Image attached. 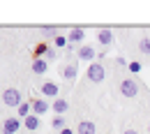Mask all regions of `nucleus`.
Here are the masks:
<instances>
[{
  "mask_svg": "<svg viewBox=\"0 0 150 134\" xmlns=\"http://www.w3.org/2000/svg\"><path fill=\"white\" fill-rule=\"evenodd\" d=\"M2 102L9 106V109H19L21 106V90H16V88H7V90H2Z\"/></svg>",
  "mask_w": 150,
  "mask_h": 134,
  "instance_id": "f257e3e1",
  "label": "nucleus"
},
{
  "mask_svg": "<svg viewBox=\"0 0 150 134\" xmlns=\"http://www.w3.org/2000/svg\"><path fill=\"white\" fill-rule=\"evenodd\" d=\"M88 81H93V83H102L104 77H106V69L102 67V62H93L90 67H88Z\"/></svg>",
  "mask_w": 150,
  "mask_h": 134,
  "instance_id": "f03ea898",
  "label": "nucleus"
},
{
  "mask_svg": "<svg viewBox=\"0 0 150 134\" xmlns=\"http://www.w3.org/2000/svg\"><path fill=\"white\" fill-rule=\"evenodd\" d=\"M120 95L122 97H136L139 95V83L134 79H122L120 81Z\"/></svg>",
  "mask_w": 150,
  "mask_h": 134,
  "instance_id": "7ed1b4c3",
  "label": "nucleus"
},
{
  "mask_svg": "<svg viewBox=\"0 0 150 134\" xmlns=\"http://www.w3.org/2000/svg\"><path fill=\"white\" fill-rule=\"evenodd\" d=\"M21 118H16V116H12V118H5V123H2V127H0V132L2 134H16L21 130Z\"/></svg>",
  "mask_w": 150,
  "mask_h": 134,
  "instance_id": "20e7f679",
  "label": "nucleus"
},
{
  "mask_svg": "<svg viewBox=\"0 0 150 134\" xmlns=\"http://www.w3.org/2000/svg\"><path fill=\"white\" fill-rule=\"evenodd\" d=\"M76 56H79V60H83V62H90L93 65L95 62V58H97V51H95L93 46H79V51H76Z\"/></svg>",
  "mask_w": 150,
  "mask_h": 134,
  "instance_id": "39448f33",
  "label": "nucleus"
},
{
  "mask_svg": "<svg viewBox=\"0 0 150 134\" xmlns=\"http://www.w3.org/2000/svg\"><path fill=\"white\" fill-rule=\"evenodd\" d=\"M39 90L44 93V97H53V99H58V93H60V88H58V83H53V81H44Z\"/></svg>",
  "mask_w": 150,
  "mask_h": 134,
  "instance_id": "423d86ee",
  "label": "nucleus"
},
{
  "mask_svg": "<svg viewBox=\"0 0 150 134\" xmlns=\"http://www.w3.org/2000/svg\"><path fill=\"white\" fill-rule=\"evenodd\" d=\"M76 134H97V125L93 120H81L76 125Z\"/></svg>",
  "mask_w": 150,
  "mask_h": 134,
  "instance_id": "0eeeda50",
  "label": "nucleus"
},
{
  "mask_svg": "<svg viewBox=\"0 0 150 134\" xmlns=\"http://www.w3.org/2000/svg\"><path fill=\"white\" fill-rule=\"evenodd\" d=\"M67 109H69V104H67L65 97H58V99H53V104H51V111H53L56 116H65Z\"/></svg>",
  "mask_w": 150,
  "mask_h": 134,
  "instance_id": "6e6552de",
  "label": "nucleus"
},
{
  "mask_svg": "<svg viewBox=\"0 0 150 134\" xmlns=\"http://www.w3.org/2000/svg\"><path fill=\"white\" fill-rule=\"evenodd\" d=\"M49 109H51V104H49L46 99H33V113H35V116H39V118H42V116L46 113Z\"/></svg>",
  "mask_w": 150,
  "mask_h": 134,
  "instance_id": "1a4fd4ad",
  "label": "nucleus"
},
{
  "mask_svg": "<svg viewBox=\"0 0 150 134\" xmlns=\"http://www.w3.org/2000/svg\"><path fill=\"white\" fill-rule=\"evenodd\" d=\"M97 42H99L102 46H109V44H113V33L109 30V28H102V30L97 33Z\"/></svg>",
  "mask_w": 150,
  "mask_h": 134,
  "instance_id": "9d476101",
  "label": "nucleus"
},
{
  "mask_svg": "<svg viewBox=\"0 0 150 134\" xmlns=\"http://www.w3.org/2000/svg\"><path fill=\"white\" fill-rule=\"evenodd\" d=\"M33 72H35V74L49 72V60H46V58H35V60H33Z\"/></svg>",
  "mask_w": 150,
  "mask_h": 134,
  "instance_id": "9b49d317",
  "label": "nucleus"
},
{
  "mask_svg": "<svg viewBox=\"0 0 150 134\" xmlns=\"http://www.w3.org/2000/svg\"><path fill=\"white\" fill-rule=\"evenodd\" d=\"M67 37H69V44H81L83 37H86V30H83V28H72Z\"/></svg>",
  "mask_w": 150,
  "mask_h": 134,
  "instance_id": "f8f14e48",
  "label": "nucleus"
},
{
  "mask_svg": "<svg viewBox=\"0 0 150 134\" xmlns=\"http://www.w3.org/2000/svg\"><path fill=\"white\" fill-rule=\"evenodd\" d=\"M30 113H33V102H21V106L16 109V118L25 120V118H28Z\"/></svg>",
  "mask_w": 150,
  "mask_h": 134,
  "instance_id": "ddd939ff",
  "label": "nucleus"
},
{
  "mask_svg": "<svg viewBox=\"0 0 150 134\" xmlns=\"http://www.w3.org/2000/svg\"><path fill=\"white\" fill-rule=\"evenodd\" d=\"M60 74H62V79H65V81H74L76 74H79V67H76L74 62H69V65H67V67H65Z\"/></svg>",
  "mask_w": 150,
  "mask_h": 134,
  "instance_id": "4468645a",
  "label": "nucleus"
},
{
  "mask_svg": "<svg viewBox=\"0 0 150 134\" xmlns=\"http://www.w3.org/2000/svg\"><path fill=\"white\" fill-rule=\"evenodd\" d=\"M23 125H25V130H30V132H35L39 127V116H35V113H30L25 120H23Z\"/></svg>",
  "mask_w": 150,
  "mask_h": 134,
  "instance_id": "2eb2a0df",
  "label": "nucleus"
},
{
  "mask_svg": "<svg viewBox=\"0 0 150 134\" xmlns=\"http://www.w3.org/2000/svg\"><path fill=\"white\" fill-rule=\"evenodd\" d=\"M139 51L150 56V35H143V37L139 39Z\"/></svg>",
  "mask_w": 150,
  "mask_h": 134,
  "instance_id": "dca6fc26",
  "label": "nucleus"
},
{
  "mask_svg": "<svg viewBox=\"0 0 150 134\" xmlns=\"http://www.w3.org/2000/svg\"><path fill=\"white\" fill-rule=\"evenodd\" d=\"M42 35H44V37H53V39H56L58 37V28H56V26H42Z\"/></svg>",
  "mask_w": 150,
  "mask_h": 134,
  "instance_id": "f3484780",
  "label": "nucleus"
},
{
  "mask_svg": "<svg viewBox=\"0 0 150 134\" xmlns=\"http://www.w3.org/2000/svg\"><path fill=\"white\" fill-rule=\"evenodd\" d=\"M53 46L56 49H65V46H69V37H65V35H58L53 39Z\"/></svg>",
  "mask_w": 150,
  "mask_h": 134,
  "instance_id": "a211bd4d",
  "label": "nucleus"
},
{
  "mask_svg": "<svg viewBox=\"0 0 150 134\" xmlns=\"http://www.w3.org/2000/svg\"><path fill=\"white\" fill-rule=\"evenodd\" d=\"M49 44H37L35 46V58H46V53H49Z\"/></svg>",
  "mask_w": 150,
  "mask_h": 134,
  "instance_id": "6ab92c4d",
  "label": "nucleus"
},
{
  "mask_svg": "<svg viewBox=\"0 0 150 134\" xmlns=\"http://www.w3.org/2000/svg\"><path fill=\"white\" fill-rule=\"evenodd\" d=\"M51 127H53V130H60V132H62V130L67 127V125H65V118H62V116H56V118L51 120Z\"/></svg>",
  "mask_w": 150,
  "mask_h": 134,
  "instance_id": "aec40b11",
  "label": "nucleus"
},
{
  "mask_svg": "<svg viewBox=\"0 0 150 134\" xmlns=\"http://www.w3.org/2000/svg\"><path fill=\"white\" fill-rule=\"evenodd\" d=\"M127 69L134 72V74H139V72H141V62H136V60H134V62H129V67H127Z\"/></svg>",
  "mask_w": 150,
  "mask_h": 134,
  "instance_id": "412c9836",
  "label": "nucleus"
},
{
  "mask_svg": "<svg viewBox=\"0 0 150 134\" xmlns=\"http://www.w3.org/2000/svg\"><path fill=\"white\" fill-rule=\"evenodd\" d=\"M56 58H58V51H56V46H51L49 53H46V60H56Z\"/></svg>",
  "mask_w": 150,
  "mask_h": 134,
  "instance_id": "4be33fe9",
  "label": "nucleus"
},
{
  "mask_svg": "<svg viewBox=\"0 0 150 134\" xmlns=\"http://www.w3.org/2000/svg\"><path fill=\"white\" fill-rule=\"evenodd\" d=\"M115 62H118V65H122V67H129V62H127L122 56H118V60H115Z\"/></svg>",
  "mask_w": 150,
  "mask_h": 134,
  "instance_id": "5701e85b",
  "label": "nucleus"
},
{
  "mask_svg": "<svg viewBox=\"0 0 150 134\" xmlns=\"http://www.w3.org/2000/svg\"><path fill=\"white\" fill-rule=\"evenodd\" d=\"M122 134H139V132H136V130H132V127H127V130H125Z\"/></svg>",
  "mask_w": 150,
  "mask_h": 134,
  "instance_id": "b1692460",
  "label": "nucleus"
},
{
  "mask_svg": "<svg viewBox=\"0 0 150 134\" xmlns=\"http://www.w3.org/2000/svg\"><path fill=\"white\" fill-rule=\"evenodd\" d=\"M62 134H76L74 130H69V127H65V130H62Z\"/></svg>",
  "mask_w": 150,
  "mask_h": 134,
  "instance_id": "393cba45",
  "label": "nucleus"
},
{
  "mask_svg": "<svg viewBox=\"0 0 150 134\" xmlns=\"http://www.w3.org/2000/svg\"><path fill=\"white\" fill-rule=\"evenodd\" d=\"M148 132H150V123H148Z\"/></svg>",
  "mask_w": 150,
  "mask_h": 134,
  "instance_id": "a878e982",
  "label": "nucleus"
}]
</instances>
